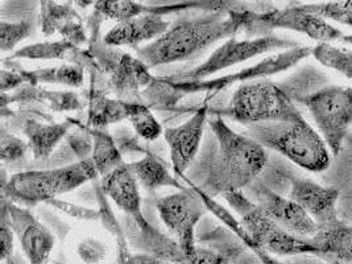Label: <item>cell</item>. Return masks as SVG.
I'll use <instances>...</instances> for the list:
<instances>
[{
  "mask_svg": "<svg viewBox=\"0 0 352 264\" xmlns=\"http://www.w3.org/2000/svg\"><path fill=\"white\" fill-rule=\"evenodd\" d=\"M90 91L87 104V126L91 129H107L111 124L126 120L124 100L109 97L106 76L96 70L89 73Z\"/></svg>",
  "mask_w": 352,
  "mask_h": 264,
  "instance_id": "obj_22",
  "label": "cell"
},
{
  "mask_svg": "<svg viewBox=\"0 0 352 264\" xmlns=\"http://www.w3.org/2000/svg\"><path fill=\"white\" fill-rule=\"evenodd\" d=\"M132 258H133L135 264H176L173 263V262H169V261L157 258V256L149 255V254H144V252L133 254Z\"/></svg>",
  "mask_w": 352,
  "mask_h": 264,
  "instance_id": "obj_39",
  "label": "cell"
},
{
  "mask_svg": "<svg viewBox=\"0 0 352 264\" xmlns=\"http://www.w3.org/2000/svg\"><path fill=\"white\" fill-rule=\"evenodd\" d=\"M318 250V256L333 264H352V225L340 218L329 225L320 226L318 232L310 238Z\"/></svg>",
  "mask_w": 352,
  "mask_h": 264,
  "instance_id": "obj_24",
  "label": "cell"
},
{
  "mask_svg": "<svg viewBox=\"0 0 352 264\" xmlns=\"http://www.w3.org/2000/svg\"><path fill=\"white\" fill-rule=\"evenodd\" d=\"M74 123H44L36 119H25L20 130L27 138L34 160L49 159L54 149L69 135Z\"/></svg>",
  "mask_w": 352,
  "mask_h": 264,
  "instance_id": "obj_25",
  "label": "cell"
},
{
  "mask_svg": "<svg viewBox=\"0 0 352 264\" xmlns=\"http://www.w3.org/2000/svg\"><path fill=\"white\" fill-rule=\"evenodd\" d=\"M89 50L106 76L110 93L124 102L143 100L142 93L155 81L144 61L118 47L107 45L103 40L90 43Z\"/></svg>",
  "mask_w": 352,
  "mask_h": 264,
  "instance_id": "obj_8",
  "label": "cell"
},
{
  "mask_svg": "<svg viewBox=\"0 0 352 264\" xmlns=\"http://www.w3.org/2000/svg\"><path fill=\"white\" fill-rule=\"evenodd\" d=\"M289 197L296 201L318 226H324L339 219L338 204L340 192L336 186H324L309 179L294 177L290 182Z\"/></svg>",
  "mask_w": 352,
  "mask_h": 264,
  "instance_id": "obj_16",
  "label": "cell"
},
{
  "mask_svg": "<svg viewBox=\"0 0 352 264\" xmlns=\"http://www.w3.org/2000/svg\"><path fill=\"white\" fill-rule=\"evenodd\" d=\"M208 119V106L205 103L184 123L164 130V139L169 147L170 164L177 177H185V173L197 159Z\"/></svg>",
  "mask_w": 352,
  "mask_h": 264,
  "instance_id": "obj_15",
  "label": "cell"
},
{
  "mask_svg": "<svg viewBox=\"0 0 352 264\" xmlns=\"http://www.w3.org/2000/svg\"><path fill=\"white\" fill-rule=\"evenodd\" d=\"M67 3H70L73 6H77V7H80L82 10H86L90 6H94L96 0H67Z\"/></svg>",
  "mask_w": 352,
  "mask_h": 264,
  "instance_id": "obj_41",
  "label": "cell"
},
{
  "mask_svg": "<svg viewBox=\"0 0 352 264\" xmlns=\"http://www.w3.org/2000/svg\"><path fill=\"white\" fill-rule=\"evenodd\" d=\"M126 120H129L133 132L145 142L153 143L161 135H164V129L159 119L152 113L144 100H129L124 102Z\"/></svg>",
  "mask_w": 352,
  "mask_h": 264,
  "instance_id": "obj_29",
  "label": "cell"
},
{
  "mask_svg": "<svg viewBox=\"0 0 352 264\" xmlns=\"http://www.w3.org/2000/svg\"><path fill=\"white\" fill-rule=\"evenodd\" d=\"M294 102L304 103L305 99L329 86V77L314 66L304 67L287 83L280 85Z\"/></svg>",
  "mask_w": 352,
  "mask_h": 264,
  "instance_id": "obj_30",
  "label": "cell"
},
{
  "mask_svg": "<svg viewBox=\"0 0 352 264\" xmlns=\"http://www.w3.org/2000/svg\"><path fill=\"white\" fill-rule=\"evenodd\" d=\"M8 69L17 70L24 82L33 86L40 85H58L66 86L72 89L80 87L85 83V74L86 70L80 65L76 64H63V65L48 66V67H40L34 70H27L20 66L10 65Z\"/></svg>",
  "mask_w": 352,
  "mask_h": 264,
  "instance_id": "obj_27",
  "label": "cell"
},
{
  "mask_svg": "<svg viewBox=\"0 0 352 264\" xmlns=\"http://www.w3.org/2000/svg\"><path fill=\"white\" fill-rule=\"evenodd\" d=\"M133 254H131V251H120L118 252V261L115 264H135L133 262V258H132Z\"/></svg>",
  "mask_w": 352,
  "mask_h": 264,
  "instance_id": "obj_40",
  "label": "cell"
},
{
  "mask_svg": "<svg viewBox=\"0 0 352 264\" xmlns=\"http://www.w3.org/2000/svg\"><path fill=\"white\" fill-rule=\"evenodd\" d=\"M252 16L254 11L232 10L177 20L155 41L136 48V57L149 69L188 61L218 41L247 30Z\"/></svg>",
  "mask_w": 352,
  "mask_h": 264,
  "instance_id": "obj_2",
  "label": "cell"
},
{
  "mask_svg": "<svg viewBox=\"0 0 352 264\" xmlns=\"http://www.w3.org/2000/svg\"><path fill=\"white\" fill-rule=\"evenodd\" d=\"M47 264H48V263H47Z\"/></svg>",
  "mask_w": 352,
  "mask_h": 264,
  "instance_id": "obj_44",
  "label": "cell"
},
{
  "mask_svg": "<svg viewBox=\"0 0 352 264\" xmlns=\"http://www.w3.org/2000/svg\"><path fill=\"white\" fill-rule=\"evenodd\" d=\"M256 182L245 188L252 193L248 197L276 223L302 238H313L318 232V223L296 201Z\"/></svg>",
  "mask_w": 352,
  "mask_h": 264,
  "instance_id": "obj_14",
  "label": "cell"
},
{
  "mask_svg": "<svg viewBox=\"0 0 352 264\" xmlns=\"http://www.w3.org/2000/svg\"><path fill=\"white\" fill-rule=\"evenodd\" d=\"M25 82L21 74L14 69H1L0 72V90L1 93H11L24 86Z\"/></svg>",
  "mask_w": 352,
  "mask_h": 264,
  "instance_id": "obj_38",
  "label": "cell"
},
{
  "mask_svg": "<svg viewBox=\"0 0 352 264\" xmlns=\"http://www.w3.org/2000/svg\"><path fill=\"white\" fill-rule=\"evenodd\" d=\"M247 30L258 36L272 34L274 30H289L302 33L311 40L320 43H331L342 40L344 36L329 20L304 10L298 3L285 8H274L264 12H254Z\"/></svg>",
  "mask_w": 352,
  "mask_h": 264,
  "instance_id": "obj_12",
  "label": "cell"
},
{
  "mask_svg": "<svg viewBox=\"0 0 352 264\" xmlns=\"http://www.w3.org/2000/svg\"><path fill=\"white\" fill-rule=\"evenodd\" d=\"M4 264H20L19 262H17L16 258L12 255L11 258H8L6 262H4Z\"/></svg>",
  "mask_w": 352,
  "mask_h": 264,
  "instance_id": "obj_43",
  "label": "cell"
},
{
  "mask_svg": "<svg viewBox=\"0 0 352 264\" xmlns=\"http://www.w3.org/2000/svg\"><path fill=\"white\" fill-rule=\"evenodd\" d=\"M170 27L165 17L155 14H145L116 23L104 34L103 41L111 47H131L133 50L155 41Z\"/></svg>",
  "mask_w": 352,
  "mask_h": 264,
  "instance_id": "obj_20",
  "label": "cell"
},
{
  "mask_svg": "<svg viewBox=\"0 0 352 264\" xmlns=\"http://www.w3.org/2000/svg\"><path fill=\"white\" fill-rule=\"evenodd\" d=\"M304 104L333 156H338L352 127V86L329 85L305 99Z\"/></svg>",
  "mask_w": 352,
  "mask_h": 264,
  "instance_id": "obj_10",
  "label": "cell"
},
{
  "mask_svg": "<svg viewBox=\"0 0 352 264\" xmlns=\"http://www.w3.org/2000/svg\"><path fill=\"white\" fill-rule=\"evenodd\" d=\"M127 165L146 192L153 193L161 188H175L177 190L188 188L178 182L176 175H173L160 156L153 152H146L142 159Z\"/></svg>",
  "mask_w": 352,
  "mask_h": 264,
  "instance_id": "obj_26",
  "label": "cell"
},
{
  "mask_svg": "<svg viewBox=\"0 0 352 264\" xmlns=\"http://www.w3.org/2000/svg\"><path fill=\"white\" fill-rule=\"evenodd\" d=\"M127 226L129 228H124V232L131 248H139L140 252L173 263L190 264V256L185 254L176 239L164 234L149 221L138 225L127 217Z\"/></svg>",
  "mask_w": 352,
  "mask_h": 264,
  "instance_id": "obj_18",
  "label": "cell"
},
{
  "mask_svg": "<svg viewBox=\"0 0 352 264\" xmlns=\"http://www.w3.org/2000/svg\"><path fill=\"white\" fill-rule=\"evenodd\" d=\"M244 133L264 148L280 153L307 172L320 173L331 165V151L320 132L314 130L304 116L248 124Z\"/></svg>",
  "mask_w": 352,
  "mask_h": 264,
  "instance_id": "obj_4",
  "label": "cell"
},
{
  "mask_svg": "<svg viewBox=\"0 0 352 264\" xmlns=\"http://www.w3.org/2000/svg\"><path fill=\"white\" fill-rule=\"evenodd\" d=\"M342 41H343V43H346V44H350V45H352V34L343 36V37H342Z\"/></svg>",
  "mask_w": 352,
  "mask_h": 264,
  "instance_id": "obj_42",
  "label": "cell"
},
{
  "mask_svg": "<svg viewBox=\"0 0 352 264\" xmlns=\"http://www.w3.org/2000/svg\"><path fill=\"white\" fill-rule=\"evenodd\" d=\"M91 159L52 169L17 172L1 185V196L23 206L50 204L98 177Z\"/></svg>",
  "mask_w": 352,
  "mask_h": 264,
  "instance_id": "obj_5",
  "label": "cell"
},
{
  "mask_svg": "<svg viewBox=\"0 0 352 264\" xmlns=\"http://www.w3.org/2000/svg\"><path fill=\"white\" fill-rule=\"evenodd\" d=\"M320 65L333 69L352 80V50L338 48L329 43L313 47V54Z\"/></svg>",
  "mask_w": 352,
  "mask_h": 264,
  "instance_id": "obj_31",
  "label": "cell"
},
{
  "mask_svg": "<svg viewBox=\"0 0 352 264\" xmlns=\"http://www.w3.org/2000/svg\"><path fill=\"white\" fill-rule=\"evenodd\" d=\"M1 104L6 107L7 103H38L54 113L80 111L85 106L80 96L72 90H49L40 86L25 83L20 89L7 94L1 93Z\"/></svg>",
  "mask_w": 352,
  "mask_h": 264,
  "instance_id": "obj_23",
  "label": "cell"
},
{
  "mask_svg": "<svg viewBox=\"0 0 352 264\" xmlns=\"http://www.w3.org/2000/svg\"><path fill=\"white\" fill-rule=\"evenodd\" d=\"M224 199L239 215L241 226L251 238L252 248L260 259L265 252L273 256H300V255H318V250L310 238H302L281 228L272 218L265 214L256 204L243 193L232 192L224 195Z\"/></svg>",
  "mask_w": 352,
  "mask_h": 264,
  "instance_id": "obj_6",
  "label": "cell"
},
{
  "mask_svg": "<svg viewBox=\"0 0 352 264\" xmlns=\"http://www.w3.org/2000/svg\"><path fill=\"white\" fill-rule=\"evenodd\" d=\"M100 189L104 196L111 199L119 210L129 217L138 225H142L148 219L143 213L140 184L129 170V165H119L106 176L100 177Z\"/></svg>",
  "mask_w": 352,
  "mask_h": 264,
  "instance_id": "obj_17",
  "label": "cell"
},
{
  "mask_svg": "<svg viewBox=\"0 0 352 264\" xmlns=\"http://www.w3.org/2000/svg\"><path fill=\"white\" fill-rule=\"evenodd\" d=\"M93 140L91 162L96 166L99 177L106 176L119 165L124 164L122 151L118 147L115 139L106 129H91L86 127Z\"/></svg>",
  "mask_w": 352,
  "mask_h": 264,
  "instance_id": "obj_28",
  "label": "cell"
},
{
  "mask_svg": "<svg viewBox=\"0 0 352 264\" xmlns=\"http://www.w3.org/2000/svg\"><path fill=\"white\" fill-rule=\"evenodd\" d=\"M1 209L8 217L28 264L48 263L56 245V238L52 231L23 205L1 197Z\"/></svg>",
  "mask_w": 352,
  "mask_h": 264,
  "instance_id": "obj_13",
  "label": "cell"
},
{
  "mask_svg": "<svg viewBox=\"0 0 352 264\" xmlns=\"http://www.w3.org/2000/svg\"><path fill=\"white\" fill-rule=\"evenodd\" d=\"M313 54V47L298 45L290 50L274 52L271 56L260 60L254 65L247 66L239 72L224 74L215 78H208L201 81H185L178 80L173 76L155 77V81L144 90L145 97L156 104L175 106L181 99L197 93H206L215 96L226 89L241 85V83L267 80L272 76L287 72L298 65L306 57Z\"/></svg>",
  "mask_w": 352,
  "mask_h": 264,
  "instance_id": "obj_3",
  "label": "cell"
},
{
  "mask_svg": "<svg viewBox=\"0 0 352 264\" xmlns=\"http://www.w3.org/2000/svg\"><path fill=\"white\" fill-rule=\"evenodd\" d=\"M11 60H61L65 64H76L86 70V73L100 69L96 64V58L89 50H82L64 38L61 40H48L41 43H34L31 45L21 47L12 52Z\"/></svg>",
  "mask_w": 352,
  "mask_h": 264,
  "instance_id": "obj_21",
  "label": "cell"
},
{
  "mask_svg": "<svg viewBox=\"0 0 352 264\" xmlns=\"http://www.w3.org/2000/svg\"><path fill=\"white\" fill-rule=\"evenodd\" d=\"M32 33L30 21H1L0 24V47L1 52H12Z\"/></svg>",
  "mask_w": 352,
  "mask_h": 264,
  "instance_id": "obj_34",
  "label": "cell"
},
{
  "mask_svg": "<svg viewBox=\"0 0 352 264\" xmlns=\"http://www.w3.org/2000/svg\"><path fill=\"white\" fill-rule=\"evenodd\" d=\"M304 10L323 17L326 20L336 21L338 24L352 27V8L347 7L342 0L324 1V3H307L300 4Z\"/></svg>",
  "mask_w": 352,
  "mask_h": 264,
  "instance_id": "obj_32",
  "label": "cell"
},
{
  "mask_svg": "<svg viewBox=\"0 0 352 264\" xmlns=\"http://www.w3.org/2000/svg\"><path fill=\"white\" fill-rule=\"evenodd\" d=\"M16 236L11 228L8 217L1 209V221H0V258L6 262L14 254V242Z\"/></svg>",
  "mask_w": 352,
  "mask_h": 264,
  "instance_id": "obj_36",
  "label": "cell"
},
{
  "mask_svg": "<svg viewBox=\"0 0 352 264\" xmlns=\"http://www.w3.org/2000/svg\"><path fill=\"white\" fill-rule=\"evenodd\" d=\"M50 205H53L54 208L60 209L61 212H64L66 214L76 217L78 219H85V221H100L102 214L100 210H91V209H86V208H80L77 205L69 204L66 201H60V199H53L50 202Z\"/></svg>",
  "mask_w": 352,
  "mask_h": 264,
  "instance_id": "obj_37",
  "label": "cell"
},
{
  "mask_svg": "<svg viewBox=\"0 0 352 264\" xmlns=\"http://www.w3.org/2000/svg\"><path fill=\"white\" fill-rule=\"evenodd\" d=\"M80 261L86 264H99L107 256V248L94 236H86L77 246Z\"/></svg>",
  "mask_w": 352,
  "mask_h": 264,
  "instance_id": "obj_35",
  "label": "cell"
},
{
  "mask_svg": "<svg viewBox=\"0 0 352 264\" xmlns=\"http://www.w3.org/2000/svg\"><path fill=\"white\" fill-rule=\"evenodd\" d=\"M40 24L41 32L48 37L58 33L64 40L80 48L90 43L82 17L70 3L41 0Z\"/></svg>",
  "mask_w": 352,
  "mask_h": 264,
  "instance_id": "obj_19",
  "label": "cell"
},
{
  "mask_svg": "<svg viewBox=\"0 0 352 264\" xmlns=\"http://www.w3.org/2000/svg\"><path fill=\"white\" fill-rule=\"evenodd\" d=\"M30 146L28 142L12 132L1 129L0 135V159L4 164H16L25 159Z\"/></svg>",
  "mask_w": 352,
  "mask_h": 264,
  "instance_id": "obj_33",
  "label": "cell"
},
{
  "mask_svg": "<svg viewBox=\"0 0 352 264\" xmlns=\"http://www.w3.org/2000/svg\"><path fill=\"white\" fill-rule=\"evenodd\" d=\"M208 127L215 143L204 157L202 180L194 185L212 198L244 190L267 168V148L245 133L232 130L222 116L211 118Z\"/></svg>",
  "mask_w": 352,
  "mask_h": 264,
  "instance_id": "obj_1",
  "label": "cell"
},
{
  "mask_svg": "<svg viewBox=\"0 0 352 264\" xmlns=\"http://www.w3.org/2000/svg\"><path fill=\"white\" fill-rule=\"evenodd\" d=\"M226 114L245 126L302 116L287 91L268 78L241 83L231 97Z\"/></svg>",
  "mask_w": 352,
  "mask_h": 264,
  "instance_id": "obj_7",
  "label": "cell"
},
{
  "mask_svg": "<svg viewBox=\"0 0 352 264\" xmlns=\"http://www.w3.org/2000/svg\"><path fill=\"white\" fill-rule=\"evenodd\" d=\"M298 45L300 44L294 40L276 36L273 33L243 40H239L234 36L224 40L222 45H219L214 50L201 65L195 66L189 72L173 74V77L185 81L208 80L226 69L241 65L252 58L272 52L290 50Z\"/></svg>",
  "mask_w": 352,
  "mask_h": 264,
  "instance_id": "obj_9",
  "label": "cell"
},
{
  "mask_svg": "<svg viewBox=\"0 0 352 264\" xmlns=\"http://www.w3.org/2000/svg\"><path fill=\"white\" fill-rule=\"evenodd\" d=\"M156 209L164 226L179 243L185 254L190 256L197 248L195 229L208 213L206 204L195 186L190 184L186 189H179L172 195L161 197L156 202Z\"/></svg>",
  "mask_w": 352,
  "mask_h": 264,
  "instance_id": "obj_11",
  "label": "cell"
}]
</instances>
